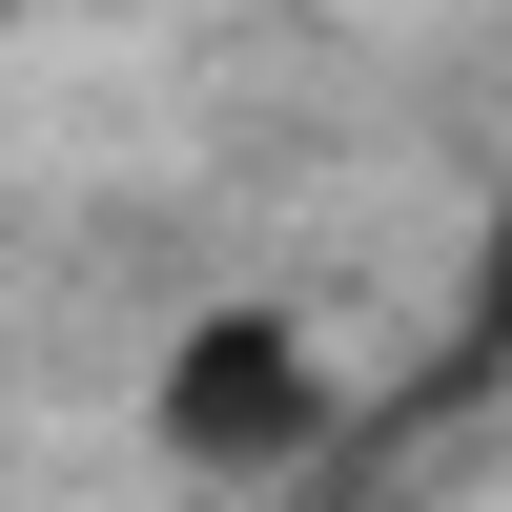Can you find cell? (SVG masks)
<instances>
[{
	"instance_id": "obj_1",
	"label": "cell",
	"mask_w": 512,
	"mask_h": 512,
	"mask_svg": "<svg viewBox=\"0 0 512 512\" xmlns=\"http://www.w3.org/2000/svg\"><path fill=\"white\" fill-rule=\"evenodd\" d=\"M328 431V369L287 308H205L185 349H164V451L185 472H287V451Z\"/></svg>"
},
{
	"instance_id": "obj_2",
	"label": "cell",
	"mask_w": 512,
	"mask_h": 512,
	"mask_svg": "<svg viewBox=\"0 0 512 512\" xmlns=\"http://www.w3.org/2000/svg\"><path fill=\"white\" fill-rule=\"evenodd\" d=\"M472 349L512 369V226H492V287H472Z\"/></svg>"
}]
</instances>
